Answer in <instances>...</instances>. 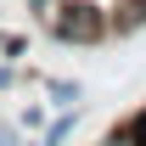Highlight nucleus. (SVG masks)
<instances>
[{"label": "nucleus", "instance_id": "obj_1", "mask_svg": "<svg viewBox=\"0 0 146 146\" xmlns=\"http://www.w3.org/2000/svg\"><path fill=\"white\" fill-rule=\"evenodd\" d=\"M56 39H68V45H90V39H101V17H96V6H84V0H62L56 6V17L45 23Z\"/></svg>", "mask_w": 146, "mask_h": 146}, {"label": "nucleus", "instance_id": "obj_2", "mask_svg": "<svg viewBox=\"0 0 146 146\" xmlns=\"http://www.w3.org/2000/svg\"><path fill=\"white\" fill-rule=\"evenodd\" d=\"M112 141H118V146H146V107L135 112L124 129H112Z\"/></svg>", "mask_w": 146, "mask_h": 146}, {"label": "nucleus", "instance_id": "obj_3", "mask_svg": "<svg viewBox=\"0 0 146 146\" xmlns=\"http://www.w3.org/2000/svg\"><path fill=\"white\" fill-rule=\"evenodd\" d=\"M146 23V0H124L118 6V28H141Z\"/></svg>", "mask_w": 146, "mask_h": 146}, {"label": "nucleus", "instance_id": "obj_4", "mask_svg": "<svg viewBox=\"0 0 146 146\" xmlns=\"http://www.w3.org/2000/svg\"><path fill=\"white\" fill-rule=\"evenodd\" d=\"M6 56H23V34H0V62Z\"/></svg>", "mask_w": 146, "mask_h": 146}, {"label": "nucleus", "instance_id": "obj_5", "mask_svg": "<svg viewBox=\"0 0 146 146\" xmlns=\"http://www.w3.org/2000/svg\"><path fill=\"white\" fill-rule=\"evenodd\" d=\"M68 129H73V118H56L51 135H45V146H62V141H68Z\"/></svg>", "mask_w": 146, "mask_h": 146}, {"label": "nucleus", "instance_id": "obj_6", "mask_svg": "<svg viewBox=\"0 0 146 146\" xmlns=\"http://www.w3.org/2000/svg\"><path fill=\"white\" fill-rule=\"evenodd\" d=\"M28 6H34V17H39V23H51V17H56V6H62V0H28Z\"/></svg>", "mask_w": 146, "mask_h": 146}, {"label": "nucleus", "instance_id": "obj_7", "mask_svg": "<svg viewBox=\"0 0 146 146\" xmlns=\"http://www.w3.org/2000/svg\"><path fill=\"white\" fill-rule=\"evenodd\" d=\"M0 146H17V135H11V129H0Z\"/></svg>", "mask_w": 146, "mask_h": 146}]
</instances>
